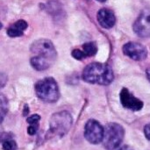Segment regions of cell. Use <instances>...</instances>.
Masks as SVG:
<instances>
[{
    "instance_id": "11",
    "label": "cell",
    "mask_w": 150,
    "mask_h": 150,
    "mask_svg": "<svg viewBox=\"0 0 150 150\" xmlns=\"http://www.w3.org/2000/svg\"><path fill=\"white\" fill-rule=\"evenodd\" d=\"M51 62H49L47 60L38 57V56H33L31 59V65L32 67L38 70V71H41V70H45L47 69L50 66H51Z\"/></svg>"
},
{
    "instance_id": "4",
    "label": "cell",
    "mask_w": 150,
    "mask_h": 150,
    "mask_svg": "<svg viewBox=\"0 0 150 150\" xmlns=\"http://www.w3.org/2000/svg\"><path fill=\"white\" fill-rule=\"evenodd\" d=\"M72 126V117L68 112H59L54 113L49 122L50 133L58 137L64 136Z\"/></svg>"
},
{
    "instance_id": "20",
    "label": "cell",
    "mask_w": 150,
    "mask_h": 150,
    "mask_svg": "<svg viewBox=\"0 0 150 150\" xmlns=\"http://www.w3.org/2000/svg\"><path fill=\"white\" fill-rule=\"evenodd\" d=\"M7 80H8L7 76L4 73L0 72V89L5 86V84L7 83Z\"/></svg>"
},
{
    "instance_id": "24",
    "label": "cell",
    "mask_w": 150,
    "mask_h": 150,
    "mask_svg": "<svg viewBox=\"0 0 150 150\" xmlns=\"http://www.w3.org/2000/svg\"><path fill=\"white\" fill-rule=\"evenodd\" d=\"M119 150H134L132 148H130L129 146H124V147H122Z\"/></svg>"
},
{
    "instance_id": "9",
    "label": "cell",
    "mask_w": 150,
    "mask_h": 150,
    "mask_svg": "<svg viewBox=\"0 0 150 150\" xmlns=\"http://www.w3.org/2000/svg\"><path fill=\"white\" fill-rule=\"evenodd\" d=\"M120 102L125 108L132 111H140L143 107V103L139 98H135L127 89L123 88L120 91Z\"/></svg>"
},
{
    "instance_id": "18",
    "label": "cell",
    "mask_w": 150,
    "mask_h": 150,
    "mask_svg": "<svg viewBox=\"0 0 150 150\" xmlns=\"http://www.w3.org/2000/svg\"><path fill=\"white\" fill-rule=\"evenodd\" d=\"M72 56L76 60H83V58L86 57L83 50H80V49H74L72 51Z\"/></svg>"
},
{
    "instance_id": "19",
    "label": "cell",
    "mask_w": 150,
    "mask_h": 150,
    "mask_svg": "<svg viewBox=\"0 0 150 150\" xmlns=\"http://www.w3.org/2000/svg\"><path fill=\"white\" fill-rule=\"evenodd\" d=\"M40 117L38 115V114H33L30 117H28L27 119V123L29 125H37L38 122L40 121Z\"/></svg>"
},
{
    "instance_id": "22",
    "label": "cell",
    "mask_w": 150,
    "mask_h": 150,
    "mask_svg": "<svg viewBox=\"0 0 150 150\" xmlns=\"http://www.w3.org/2000/svg\"><path fill=\"white\" fill-rule=\"evenodd\" d=\"M144 134H145L146 138L150 141V123L145 126V127H144Z\"/></svg>"
},
{
    "instance_id": "12",
    "label": "cell",
    "mask_w": 150,
    "mask_h": 150,
    "mask_svg": "<svg viewBox=\"0 0 150 150\" xmlns=\"http://www.w3.org/2000/svg\"><path fill=\"white\" fill-rule=\"evenodd\" d=\"M97 51H98V47L94 42H87L83 45V52L84 53L86 57L95 55Z\"/></svg>"
},
{
    "instance_id": "17",
    "label": "cell",
    "mask_w": 150,
    "mask_h": 150,
    "mask_svg": "<svg viewBox=\"0 0 150 150\" xmlns=\"http://www.w3.org/2000/svg\"><path fill=\"white\" fill-rule=\"evenodd\" d=\"M13 25H14L17 29H18V30H20V31H22V32H24V31L27 28L28 24H27L25 20L20 19V20H18Z\"/></svg>"
},
{
    "instance_id": "13",
    "label": "cell",
    "mask_w": 150,
    "mask_h": 150,
    "mask_svg": "<svg viewBox=\"0 0 150 150\" xmlns=\"http://www.w3.org/2000/svg\"><path fill=\"white\" fill-rule=\"evenodd\" d=\"M8 111V101L5 96L0 94V121L4 120Z\"/></svg>"
},
{
    "instance_id": "28",
    "label": "cell",
    "mask_w": 150,
    "mask_h": 150,
    "mask_svg": "<svg viewBox=\"0 0 150 150\" xmlns=\"http://www.w3.org/2000/svg\"><path fill=\"white\" fill-rule=\"evenodd\" d=\"M98 1H99V2H105L106 0H98Z\"/></svg>"
},
{
    "instance_id": "16",
    "label": "cell",
    "mask_w": 150,
    "mask_h": 150,
    "mask_svg": "<svg viewBox=\"0 0 150 150\" xmlns=\"http://www.w3.org/2000/svg\"><path fill=\"white\" fill-rule=\"evenodd\" d=\"M7 34L10 36V37H19L21 35H23V32L17 29L14 25H11L8 30H7Z\"/></svg>"
},
{
    "instance_id": "6",
    "label": "cell",
    "mask_w": 150,
    "mask_h": 150,
    "mask_svg": "<svg viewBox=\"0 0 150 150\" xmlns=\"http://www.w3.org/2000/svg\"><path fill=\"white\" fill-rule=\"evenodd\" d=\"M104 136V128L95 120H90L84 127V137L91 144L102 142Z\"/></svg>"
},
{
    "instance_id": "26",
    "label": "cell",
    "mask_w": 150,
    "mask_h": 150,
    "mask_svg": "<svg viewBox=\"0 0 150 150\" xmlns=\"http://www.w3.org/2000/svg\"><path fill=\"white\" fill-rule=\"evenodd\" d=\"M2 135H3V128L1 127V121H0V138L2 137Z\"/></svg>"
},
{
    "instance_id": "7",
    "label": "cell",
    "mask_w": 150,
    "mask_h": 150,
    "mask_svg": "<svg viewBox=\"0 0 150 150\" xmlns=\"http://www.w3.org/2000/svg\"><path fill=\"white\" fill-rule=\"evenodd\" d=\"M134 31L140 37H150V9H145L141 12L134 24Z\"/></svg>"
},
{
    "instance_id": "5",
    "label": "cell",
    "mask_w": 150,
    "mask_h": 150,
    "mask_svg": "<svg viewBox=\"0 0 150 150\" xmlns=\"http://www.w3.org/2000/svg\"><path fill=\"white\" fill-rule=\"evenodd\" d=\"M31 52L34 56L47 60L53 63L57 56L55 47L52 41L47 39H40L34 41L31 46Z\"/></svg>"
},
{
    "instance_id": "10",
    "label": "cell",
    "mask_w": 150,
    "mask_h": 150,
    "mask_svg": "<svg viewBox=\"0 0 150 150\" xmlns=\"http://www.w3.org/2000/svg\"><path fill=\"white\" fill-rule=\"evenodd\" d=\"M97 18H98V21L99 25L105 29L112 28L115 25V22H116V18H115L113 11L105 8L99 10V11L98 12Z\"/></svg>"
},
{
    "instance_id": "3",
    "label": "cell",
    "mask_w": 150,
    "mask_h": 150,
    "mask_svg": "<svg viewBox=\"0 0 150 150\" xmlns=\"http://www.w3.org/2000/svg\"><path fill=\"white\" fill-rule=\"evenodd\" d=\"M124 128L117 123H109L104 128L103 145L107 150H114L120 147L124 139Z\"/></svg>"
},
{
    "instance_id": "27",
    "label": "cell",
    "mask_w": 150,
    "mask_h": 150,
    "mask_svg": "<svg viewBox=\"0 0 150 150\" xmlns=\"http://www.w3.org/2000/svg\"><path fill=\"white\" fill-rule=\"evenodd\" d=\"M2 27H3V25H2V23H1V22H0V29H1V28H2Z\"/></svg>"
},
{
    "instance_id": "23",
    "label": "cell",
    "mask_w": 150,
    "mask_h": 150,
    "mask_svg": "<svg viewBox=\"0 0 150 150\" xmlns=\"http://www.w3.org/2000/svg\"><path fill=\"white\" fill-rule=\"evenodd\" d=\"M28 112H29V108H28V106L25 105V108H24V116H26V115L28 114Z\"/></svg>"
},
{
    "instance_id": "15",
    "label": "cell",
    "mask_w": 150,
    "mask_h": 150,
    "mask_svg": "<svg viewBox=\"0 0 150 150\" xmlns=\"http://www.w3.org/2000/svg\"><path fill=\"white\" fill-rule=\"evenodd\" d=\"M3 149L4 150H16L17 149V144L14 142V140L11 138L4 139L3 142Z\"/></svg>"
},
{
    "instance_id": "2",
    "label": "cell",
    "mask_w": 150,
    "mask_h": 150,
    "mask_svg": "<svg viewBox=\"0 0 150 150\" xmlns=\"http://www.w3.org/2000/svg\"><path fill=\"white\" fill-rule=\"evenodd\" d=\"M35 92L40 99L47 103L56 102L60 96L57 83L52 77H46L37 82Z\"/></svg>"
},
{
    "instance_id": "1",
    "label": "cell",
    "mask_w": 150,
    "mask_h": 150,
    "mask_svg": "<svg viewBox=\"0 0 150 150\" xmlns=\"http://www.w3.org/2000/svg\"><path fill=\"white\" fill-rule=\"evenodd\" d=\"M114 78L112 68L100 62H92L87 65L83 71V79L90 83L107 85Z\"/></svg>"
},
{
    "instance_id": "8",
    "label": "cell",
    "mask_w": 150,
    "mask_h": 150,
    "mask_svg": "<svg viewBox=\"0 0 150 150\" xmlns=\"http://www.w3.org/2000/svg\"><path fill=\"white\" fill-rule=\"evenodd\" d=\"M123 53L134 61H142L147 58V48L137 42H128L123 46Z\"/></svg>"
},
{
    "instance_id": "25",
    "label": "cell",
    "mask_w": 150,
    "mask_h": 150,
    "mask_svg": "<svg viewBox=\"0 0 150 150\" xmlns=\"http://www.w3.org/2000/svg\"><path fill=\"white\" fill-rule=\"evenodd\" d=\"M147 76H148V78H149V80L150 81V69H147Z\"/></svg>"
},
{
    "instance_id": "14",
    "label": "cell",
    "mask_w": 150,
    "mask_h": 150,
    "mask_svg": "<svg viewBox=\"0 0 150 150\" xmlns=\"http://www.w3.org/2000/svg\"><path fill=\"white\" fill-rule=\"evenodd\" d=\"M47 9L52 15H57L61 11V4L57 1H50L47 4Z\"/></svg>"
},
{
    "instance_id": "21",
    "label": "cell",
    "mask_w": 150,
    "mask_h": 150,
    "mask_svg": "<svg viewBox=\"0 0 150 150\" xmlns=\"http://www.w3.org/2000/svg\"><path fill=\"white\" fill-rule=\"evenodd\" d=\"M37 130H38V124L37 125H30L29 127L27 128V133L30 135H33V134H35Z\"/></svg>"
}]
</instances>
